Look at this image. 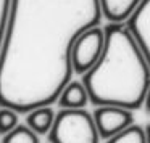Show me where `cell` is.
Instances as JSON below:
<instances>
[{
  "label": "cell",
  "mask_w": 150,
  "mask_h": 143,
  "mask_svg": "<svg viewBox=\"0 0 150 143\" xmlns=\"http://www.w3.org/2000/svg\"><path fill=\"white\" fill-rule=\"evenodd\" d=\"M100 0H10L0 47V108L20 114L57 103L73 81L71 50L100 26Z\"/></svg>",
  "instance_id": "6da1fadb"
},
{
  "label": "cell",
  "mask_w": 150,
  "mask_h": 143,
  "mask_svg": "<svg viewBox=\"0 0 150 143\" xmlns=\"http://www.w3.org/2000/svg\"><path fill=\"white\" fill-rule=\"evenodd\" d=\"M98 63L82 76L89 100L95 106L139 109L150 87V66L126 24L110 23Z\"/></svg>",
  "instance_id": "7a4b0ae2"
},
{
  "label": "cell",
  "mask_w": 150,
  "mask_h": 143,
  "mask_svg": "<svg viewBox=\"0 0 150 143\" xmlns=\"http://www.w3.org/2000/svg\"><path fill=\"white\" fill-rule=\"evenodd\" d=\"M100 135L86 109H62L49 133L50 143H98Z\"/></svg>",
  "instance_id": "3957f363"
},
{
  "label": "cell",
  "mask_w": 150,
  "mask_h": 143,
  "mask_svg": "<svg viewBox=\"0 0 150 143\" xmlns=\"http://www.w3.org/2000/svg\"><path fill=\"white\" fill-rule=\"evenodd\" d=\"M105 50V29L95 26L87 29L78 37L71 50L73 71L79 76H84L98 63Z\"/></svg>",
  "instance_id": "277c9868"
},
{
  "label": "cell",
  "mask_w": 150,
  "mask_h": 143,
  "mask_svg": "<svg viewBox=\"0 0 150 143\" xmlns=\"http://www.w3.org/2000/svg\"><path fill=\"white\" fill-rule=\"evenodd\" d=\"M92 117L100 138L108 140L134 124L132 111L120 106H95Z\"/></svg>",
  "instance_id": "5b68a950"
},
{
  "label": "cell",
  "mask_w": 150,
  "mask_h": 143,
  "mask_svg": "<svg viewBox=\"0 0 150 143\" xmlns=\"http://www.w3.org/2000/svg\"><path fill=\"white\" fill-rule=\"evenodd\" d=\"M126 27L131 31L150 66V0L140 2L132 16L126 21Z\"/></svg>",
  "instance_id": "8992f818"
},
{
  "label": "cell",
  "mask_w": 150,
  "mask_h": 143,
  "mask_svg": "<svg viewBox=\"0 0 150 143\" xmlns=\"http://www.w3.org/2000/svg\"><path fill=\"white\" fill-rule=\"evenodd\" d=\"M142 0H100L102 15L113 24H124Z\"/></svg>",
  "instance_id": "52a82bcc"
},
{
  "label": "cell",
  "mask_w": 150,
  "mask_h": 143,
  "mask_svg": "<svg viewBox=\"0 0 150 143\" xmlns=\"http://www.w3.org/2000/svg\"><path fill=\"white\" fill-rule=\"evenodd\" d=\"M89 101V93L82 81H71L62 90L57 104L62 109H86V104Z\"/></svg>",
  "instance_id": "ba28073f"
},
{
  "label": "cell",
  "mask_w": 150,
  "mask_h": 143,
  "mask_svg": "<svg viewBox=\"0 0 150 143\" xmlns=\"http://www.w3.org/2000/svg\"><path fill=\"white\" fill-rule=\"evenodd\" d=\"M55 111L52 106H40L26 114V125L37 135H49L55 122Z\"/></svg>",
  "instance_id": "9c48e42d"
},
{
  "label": "cell",
  "mask_w": 150,
  "mask_h": 143,
  "mask_svg": "<svg viewBox=\"0 0 150 143\" xmlns=\"http://www.w3.org/2000/svg\"><path fill=\"white\" fill-rule=\"evenodd\" d=\"M107 143H147L145 142V129L132 124L127 129H124L123 132H120L118 135L108 138Z\"/></svg>",
  "instance_id": "30bf717a"
},
{
  "label": "cell",
  "mask_w": 150,
  "mask_h": 143,
  "mask_svg": "<svg viewBox=\"0 0 150 143\" xmlns=\"http://www.w3.org/2000/svg\"><path fill=\"white\" fill-rule=\"evenodd\" d=\"M0 143H39V135L29 129L28 125H18L10 133L4 135Z\"/></svg>",
  "instance_id": "8fae6325"
},
{
  "label": "cell",
  "mask_w": 150,
  "mask_h": 143,
  "mask_svg": "<svg viewBox=\"0 0 150 143\" xmlns=\"http://www.w3.org/2000/svg\"><path fill=\"white\" fill-rule=\"evenodd\" d=\"M18 116L20 113L11 108H0V135H7L20 125Z\"/></svg>",
  "instance_id": "7c38bea8"
},
{
  "label": "cell",
  "mask_w": 150,
  "mask_h": 143,
  "mask_svg": "<svg viewBox=\"0 0 150 143\" xmlns=\"http://www.w3.org/2000/svg\"><path fill=\"white\" fill-rule=\"evenodd\" d=\"M8 10H10V0H0V47H2L5 26H7L8 20Z\"/></svg>",
  "instance_id": "4fadbf2b"
},
{
  "label": "cell",
  "mask_w": 150,
  "mask_h": 143,
  "mask_svg": "<svg viewBox=\"0 0 150 143\" xmlns=\"http://www.w3.org/2000/svg\"><path fill=\"white\" fill-rule=\"evenodd\" d=\"M144 108H145L147 113H150V87H149V90H147L145 100H144Z\"/></svg>",
  "instance_id": "5bb4252c"
},
{
  "label": "cell",
  "mask_w": 150,
  "mask_h": 143,
  "mask_svg": "<svg viewBox=\"0 0 150 143\" xmlns=\"http://www.w3.org/2000/svg\"><path fill=\"white\" fill-rule=\"evenodd\" d=\"M144 129H145V142L150 143V124H147Z\"/></svg>",
  "instance_id": "9a60e30c"
}]
</instances>
